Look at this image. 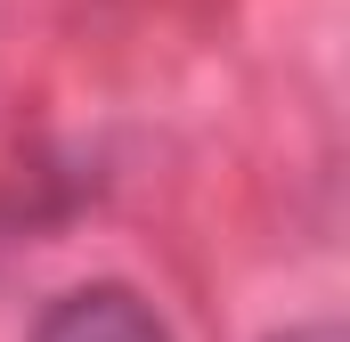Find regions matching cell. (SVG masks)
I'll return each instance as SVG.
<instances>
[{"instance_id": "obj_1", "label": "cell", "mask_w": 350, "mask_h": 342, "mask_svg": "<svg viewBox=\"0 0 350 342\" xmlns=\"http://www.w3.org/2000/svg\"><path fill=\"white\" fill-rule=\"evenodd\" d=\"M33 342H172V326H163L131 285H82V293H66V302L41 318Z\"/></svg>"}, {"instance_id": "obj_2", "label": "cell", "mask_w": 350, "mask_h": 342, "mask_svg": "<svg viewBox=\"0 0 350 342\" xmlns=\"http://www.w3.org/2000/svg\"><path fill=\"white\" fill-rule=\"evenodd\" d=\"M285 342H342L334 326H301V334H285Z\"/></svg>"}]
</instances>
